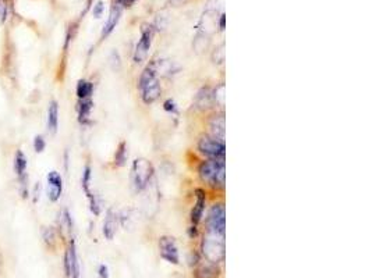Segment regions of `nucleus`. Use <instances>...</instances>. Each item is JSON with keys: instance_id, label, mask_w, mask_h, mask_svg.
I'll return each mask as SVG.
<instances>
[{"instance_id": "f257e3e1", "label": "nucleus", "mask_w": 372, "mask_h": 278, "mask_svg": "<svg viewBox=\"0 0 372 278\" xmlns=\"http://www.w3.org/2000/svg\"><path fill=\"white\" fill-rule=\"evenodd\" d=\"M198 176L207 185L216 189L224 188L226 163L224 160H204L198 167Z\"/></svg>"}, {"instance_id": "f03ea898", "label": "nucleus", "mask_w": 372, "mask_h": 278, "mask_svg": "<svg viewBox=\"0 0 372 278\" xmlns=\"http://www.w3.org/2000/svg\"><path fill=\"white\" fill-rule=\"evenodd\" d=\"M226 234L219 232H211L207 231L204 239L201 242L202 256L207 259V262L216 263L224 260V251H226V242H224Z\"/></svg>"}, {"instance_id": "7ed1b4c3", "label": "nucleus", "mask_w": 372, "mask_h": 278, "mask_svg": "<svg viewBox=\"0 0 372 278\" xmlns=\"http://www.w3.org/2000/svg\"><path fill=\"white\" fill-rule=\"evenodd\" d=\"M13 170L16 172L18 195L22 200L30 199V174H28V159L27 155L21 149H17L13 159Z\"/></svg>"}, {"instance_id": "20e7f679", "label": "nucleus", "mask_w": 372, "mask_h": 278, "mask_svg": "<svg viewBox=\"0 0 372 278\" xmlns=\"http://www.w3.org/2000/svg\"><path fill=\"white\" fill-rule=\"evenodd\" d=\"M154 177V166L152 163L144 157H138L133 161L131 167V184L135 192H141L148 187Z\"/></svg>"}, {"instance_id": "39448f33", "label": "nucleus", "mask_w": 372, "mask_h": 278, "mask_svg": "<svg viewBox=\"0 0 372 278\" xmlns=\"http://www.w3.org/2000/svg\"><path fill=\"white\" fill-rule=\"evenodd\" d=\"M198 150L204 156H207L209 160H224L226 157V146L223 141H219L211 135H205L198 141Z\"/></svg>"}, {"instance_id": "423d86ee", "label": "nucleus", "mask_w": 372, "mask_h": 278, "mask_svg": "<svg viewBox=\"0 0 372 278\" xmlns=\"http://www.w3.org/2000/svg\"><path fill=\"white\" fill-rule=\"evenodd\" d=\"M155 37V28L154 25H144L142 31H141V37L134 50V63L135 64H141L142 61L147 60L154 42Z\"/></svg>"}, {"instance_id": "0eeeda50", "label": "nucleus", "mask_w": 372, "mask_h": 278, "mask_svg": "<svg viewBox=\"0 0 372 278\" xmlns=\"http://www.w3.org/2000/svg\"><path fill=\"white\" fill-rule=\"evenodd\" d=\"M207 231L226 234V208L223 203H215L207 216Z\"/></svg>"}, {"instance_id": "6e6552de", "label": "nucleus", "mask_w": 372, "mask_h": 278, "mask_svg": "<svg viewBox=\"0 0 372 278\" xmlns=\"http://www.w3.org/2000/svg\"><path fill=\"white\" fill-rule=\"evenodd\" d=\"M63 195V178L58 171H49L46 176V196L52 203H58Z\"/></svg>"}, {"instance_id": "1a4fd4ad", "label": "nucleus", "mask_w": 372, "mask_h": 278, "mask_svg": "<svg viewBox=\"0 0 372 278\" xmlns=\"http://www.w3.org/2000/svg\"><path fill=\"white\" fill-rule=\"evenodd\" d=\"M159 249H160V257L166 260L170 264H179L180 263V253H179V248L176 244L173 236H162L159 241Z\"/></svg>"}, {"instance_id": "9d476101", "label": "nucleus", "mask_w": 372, "mask_h": 278, "mask_svg": "<svg viewBox=\"0 0 372 278\" xmlns=\"http://www.w3.org/2000/svg\"><path fill=\"white\" fill-rule=\"evenodd\" d=\"M123 9H124V6H123L122 0H113L112 9H110V13H109V18H107L106 24L103 25V29H102V38L103 39L109 37L113 32V29L116 28V25L120 21Z\"/></svg>"}, {"instance_id": "9b49d317", "label": "nucleus", "mask_w": 372, "mask_h": 278, "mask_svg": "<svg viewBox=\"0 0 372 278\" xmlns=\"http://www.w3.org/2000/svg\"><path fill=\"white\" fill-rule=\"evenodd\" d=\"M205 203H207V193L202 188L195 189V204L191 210V223L194 227H197L201 223L202 216L205 212Z\"/></svg>"}, {"instance_id": "f8f14e48", "label": "nucleus", "mask_w": 372, "mask_h": 278, "mask_svg": "<svg viewBox=\"0 0 372 278\" xmlns=\"http://www.w3.org/2000/svg\"><path fill=\"white\" fill-rule=\"evenodd\" d=\"M139 91H141V97H142V102L145 103V105L154 103L155 100L159 99L160 93H162V88H160L159 80L156 78V80L151 81V82H148L147 85H144L142 88H139Z\"/></svg>"}, {"instance_id": "ddd939ff", "label": "nucleus", "mask_w": 372, "mask_h": 278, "mask_svg": "<svg viewBox=\"0 0 372 278\" xmlns=\"http://www.w3.org/2000/svg\"><path fill=\"white\" fill-rule=\"evenodd\" d=\"M119 224H120L119 214L115 213L113 210H107L106 217H105V221H103V228H102V232H103V235H105L106 239L112 241L115 238Z\"/></svg>"}, {"instance_id": "4468645a", "label": "nucleus", "mask_w": 372, "mask_h": 278, "mask_svg": "<svg viewBox=\"0 0 372 278\" xmlns=\"http://www.w3.org/2000/svg\"><path fill=\"white\" fill-rule=\"evenodd\" d=\"M46 129L52 136L58 134L59 129V103L58 100H50L48 106V117H46Z\"/></svg>"}, {"instance_id": "2eb2a0df", "label": "nucleus", "mask_w": 372, "mask_h": 278, "mask_svg": "<svg viewBox=\"0 0 372 278\" xmlns=\"http://www.w3.org/2000/svg\"><path fill=\"white\" fill-rule=\"evenodd\" d=\"M94 109V100L90 99H81L77 102V116H78V123L81 125H88L91 123V112Z\"/></svg>"}, {"instance_id": "dca6fc26", "label": "nucleus", "mask_w": 372, "mask_h": 278, "mask_svg": "<svg viewBox=\"0 0 372 278\" xmlns=\"http://www.w3.org/2000/svg\"><path fill=\"white\" fill-rule=\"evenodd\" d=\"M209 128H211V136L223 141L224 142V114H215L211 120H209Z\"/></svg>"}, {"instance_id": "f3484780", "label": "nucleus", "mask_w": 372, "mask_h": 278, "mask_svg": "<svg viewBox=\"0 0 372 278\" xmlns=\"http://www.w3.org/2000/svg\"><path fill=\"white\" fill-rule=\"evenodd\" d=\"M215 105V100H213V91L211 88H202L201 91L198 92L197 96H195V106L199 109V110H208Z\"/></svg>"}, {"instance_id": "a211bd4d", "label": "nucleus", "mask_w": 372, "mask_h": 278, "mask_svg": "<svg viewBox=\"0 0 372 278\" xmlns=\"http://www.w3.org/2000/svg\"><path fill=\"white\" fill-rule=\"evenodd\" d=\"M67 251H69L70 266H71V278H80V262H78V255H77L74 238H70Z\"/></svg>"}, {"instance_id": "6ab92c4d", "label": "nucleus", "mask_w": 372, "mask_h": 278, "mask_svg": "<svg viewBox=\"0 0 372 278\" xmlns=\"http://www.w3.org/2000/svg\"><path fill=\"white\" fill-rule=\"evenodd\" d=\"M42 241L43 245L48 248L49 251H54L58 248V239H59V231L54 227H43L42 232Z\"/></svg>"}, {"instance_id": "aec40b11", "label": "nucleus", "mask_w": 372, "mask_h": 278, "mask_svg": "<svg viewBox=\"0 0 372 278\" xmlns=\"http://www.w3.org/2000/svg\"><path fill=\"white\" fill-rule=\"evenodd\" d=\"M94 91H95L94 82H91V81L88 80H80L77 82V86H75V95H77V99H78V100L92 97Z\"/></svg>"}, {"instance_id": "412c9836", "label": "nucleus", "mask_w": 372, "mask_h": 278, "mask_svg": "<svg viewBox=\"0 0 372 278\" xmlns=\"http://www.w3.org/2000/svg\"><path fill=\"white\" fill-rule=\"evenodd\" d=\"M219 274V268L216 263L207 262L205 264H201L195 271L197 278H216Z\"/></svg>"}, {"instance_id": "4be33fe9", "label": "nucleus", "mask_w": 372, "mask_h": 278, "mask_svg": "<svg viewBox=\"0 0 372 278\" xmlns=\"http://www.w3.org/2000/svg\"><path fill=\"white\" fill-rule=\"evenodd\" d=\"M91 180H92V168L87 163L85 167H84V171H82V177H81V187H82V191L85 193V196H90L92 193V191H91Z\"/></svg>"}, {"instance_id": "5701e85b", "label": "nucleus", "mask_w": 372, "mask_h": 278, "mask_svg": "<svg viewBox=\"0 0 372 278\" xmlns=\"http://www.w3.org/2000/svg\"><path fill=\"white\" fill-rule=\"evenodd\" d=\"M127 157H128L127 144H126V142H122V144L119 145L116 153H115V164H116L117 167H123L126 164V161H127Z\"/></svg>"}, {"instance_id": "b1692460", "label": "nucleus", "mask_w": 372, "mask_h": 278, "mask_svg": "<svg viewBox=\"0 0 372 278\" xmlns=\"http://www.w3.org/2000/svg\"><path fill=\"white\" fill-rule=\"evenodd\" d=\"M87 199H88V202H90L91 213L94 214V216H99V214L102 213V204L99 198L96 196L95 193L92 192L90 196H87Z\"/></svg>"}, {"instance_id": "393cba45", "label": "nucleus", "mask_w": 372, "mask_h": 278, "mask_svg": "<svg viewBox=\"0 0 372 278\" xmlns=\"http://www.w3.org/2000/svg\"><path fill=\"white\" fill-rule=\"evenodd\" d=\"M32 148H34L35 153H38V155L45 152V149H46V139H45V136L42 134H38L34 136V139H32Z\"/></svg>"}, {"instance_id": "a878e982", "label": "nucleus", "mask_w": 372, "mask_h": 278, "mask_svg": "<svg viewBox=\"0 0 372 278\" xmlns=\"http://www.w3.org/2000/svg\"><path fill=\"white\" fill-rule=\"evenodd\" d=\"M41 196H42V184H41V181H37L30 191V198H31L32 203L37 204L41 200Z\"/></svg>"}, {"instance_id": "bb28decb", "label": "nucleus", "mask_w": 372, "mask_h": 278, "mask_svg": "<svg viewBox=\"0 0 372 278\" xmlns=\"http://www.w3.org/2000/svg\"><path fill=\"white\" fill-rule=\"evenodd\" d=\"M213 100H215V103L219 105V106H223L224 105V85L223 84L213 91Z\"/></svg>"}, {"instance_id": "cd10ccee", "label": "nucleus", "mask_w": 372, "mask_h": 278, "mask_svg": "<svg viewBox=\"0 0 372 278\" xmlns=\"http://www.w3.org/2000/svg\"><path fill=\"white\" fill-rule=\"evenodd\" d=\"M63 267H64V274H66V277L71 278V266H70V257H69V251H67V248H66V251H64V255H63Z\"/></svg>"}, {"instance_id": "c85d7f7f", "label": "nucleus", "mask_w": 372, "mask_h": 278, "mask_svg": "<svg viewBox=\"0 0 372 278\" xmlns=\"http://www.w3.org/2000/svg\"><path fill=\"white\" fill-rule=\"evenodd\" d=\"M213 59L215 60V63H218V64H222L224 61V45H220L216 50H215V53H213Z\"/></svg>"}, {"instance_id": "c756f323", "label": "nucleus", "mask_w": 372, "mask_h": 278, "mask_svg": "<svg viewBox=\"0 0 372 278\" xmlns=\"http://www.w3.org/2000/svg\"><path fill=\"white\" fill-rule=\"evenodd\" d=\"M7 20V6L5 0H0V24H5Z\"/></svg>"}, {"instance_id": "7c9ffc66", "label": "nucleus", "mask_w": 372, "mask_h": 278, "mask_svg": "<svg viewBox=\"0 0 372 278\" xmlns=\"http://www.w3.org/2000/svg\"><path fill=\"white\" fill-rule=\"evenodd\" d=\"M103 10H105V6H103V3H102V2H98V3L94 6V10H92V13H94V17H95V18H101L102 14H103Z\"/></svg>"}, {"instance_id": "2f4dec72", "label": "nucleus", "mask_w": 372, "mask_h": 278, "mask_svg": "<svg viewBox=\"0 0 372 278\" xmlns=\"http://www.w3.org/2000/svg\"><path fill=\"white\" fill-rule=\"evenodd\" d=\"M110 64H112L113 70L120 68V56L117 52H113L112 56H110Z\"/></svg>"}, {"instance_id": "473e14b6", "label": "nucleus", "mask_w": 372, "mask_h": 278, "mask_svg": "<svg viewBox=\"0 0 372 278\" xmlns=\"http://www.w3.org/2000/svg\"><path fill=\"white\" fill-rule=\"evenodd\" d=\"M163 109H165L166 112H169V113H177V107H176V103L171 100V99H169V100H166L165 103H163Z\"/></svg>"}, {"instance_id": "72a5a7b5", "label": "nucleus", "mask_w": 372, "mask_h": 278, "mask_svg": "<svg viewBox=\"0 0 372 278\" xmlns=\"http://www.w3.org/2000/svg\"><path fill=\"white\" fill-rule=\"evenodd\" d=\"M98 277L99 278H109V268L106 264H101L98 267Z\"/></svg>"}, {"instance_id": "f704fd0d", "label": "nucleus", "mask_w": 372, "mask_h": 278, "mask_svg": "<svg viewBox=\"0 0 372 278\" xmlns=\"http://www.w3.org/2000/svg\"><path fill=\"white\" fill-rule=\"evenodd\" d=\"M169 2H170L171 6H175V7H180V6L186 5L188 0H169Z\"/></svg>"}, {"instance_id": "c9c22d12", "label": "nucleus", "mask_w": 372, "mask_h": 278, "mask_svg": "<svg viewBox=\"0 0 372 278\" xmlns=\"http://www.w3.org/2000/svg\"><path fill=\"white\" fill-rule=\"evenodd\" d=\"M64 170L66 172L69 171V152L67 150L64 152Z\"/></svg>"}, {"instance_id": "e433bc0d", "label": "nucleus", "mask_w": 372, "mask_h": 278, "mask_svg": "<svg viewBox=\"0 0 372 278\" xmlns=\"http://www.w3.org/2000/svg\"><path fill=\"white\" fill-rule=\"evenodd\" d=\"M224 20H226V16H224V14H220V18H219V28H220V31H223L224 29Z\"/></svg>"}]
</instances>
